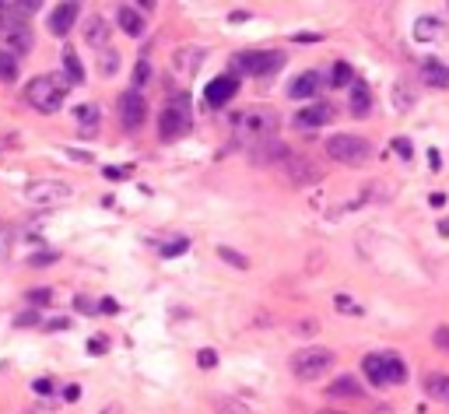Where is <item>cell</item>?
I'll use <instances>...</instances> for the list:
<instances>
[{
    "label": "cell",
    "mask_w": 449,
    "mask_h": 414,
    "mask_svg": "<svg viewBox=\"0 0 449 414\" xmlns=\"http://www.w3.org/2000/svg\"><path fill=\"white\" fill-rule=\"evenodd\" d=\"M330 365H334V355H330L327 348H302V351L291 355V372H295L298 379H316V376H323Z\"/></svg>",
    "instance_id": "3957f363"
},
{
    "label": "cell",
    "mask_w": 449,
    "mask_h": 414,
    "mask_svg": "<svg viewBox=\"0 0 449 414\" xmlns=\"http://www.w3.org/2000/svg\"><path fill=\"white\" fill-rule=\"evenodd\" d=\"M235 92H239V81L228 78V74H221V78H211V85L204 88V102L211 105V109H221V105L232 102Z\"/></svg>",
    "instance_id": "ba28073f"
},
{
    "label": "cell",
    "mask_w": 449,
    "mask_h": 414,
    "mask_svg": "<svg viewBox=\"0 0 449 414\" xmlns=\"http://www.w3.org/2000/svg\"><path fill=\"white\" fill-rule=\"evenodd\" d=\"M432 341H436V348H443V351H449V326H439V330L432 333Z\"/></svg>",
    "instance_id": "74e56055"
},
{
    "label": "cell",
    "mask_w": 449,
    "mask_h": 414,
    "mask_svg": "<svg viewBox=\"0 0 449 414\" xmlns=\"http://www.w3.org/2000/svg\"><path fill=\"white\" fill-rule=\"evenodd\" d=\"M330 397H361V386L351 376H337L334 386H330Z\"/></svg>",
    "instance_id": "cb8c5ba5"
},
{
    "label": "cell",
    "mask_w": 449,
    "mask_h": 414,
    "mask_svg": "<svg viewBox=\"0 0 449 414\" xmlns=\"http://www.w3.org/2000/svg\"><path fill=\"white\" fill-rule=\"evenodd\" d=\"M11 235H14V228H0V260L7 256V242H11Z\"/></svg>",
    "instance_id": "ab89813d"
},
{
    "label": "cell",
    "mask_w": 449,
    "mask_h": 414,
    "mask_svg": "<svg viewBox=\"0 0 449 414\" xmlns=\"http://www.w3.org/2000/svg\"><path fill=\"white\" fill-rule=\"evenodd\" d=\"M7 49L18 53V57L32 49V32H28V25H11V28H7Z\"/></svg>",
    "instance_id": "e0dca14e"
},
{
    "label": "cell",
    "mask_w": 449,
    "mask_h": 414,
    "mask_svg": "<svg viewBox=\"0 0 449 414\" xmlns=\"http://www.w3.org/2000/svg\"><path fill=\"white\" fill-rule=\"evenodd\" d=\"M189 130V116H186V99L182 102H173L162 109V116H158V134L165 137V141H176L180 134Z\"/></svg>",
    "instance_id": "8992f818"
},
{
    "label": "cell",
    "mask_w": 449,
    "mask_h": 414,
    "mask_svg": "<svg viewBox=\"0 0 449 414\" xmlns=\"http://www.w3.org/2000/svg\"><path fill=\"white\" fill-rule=\"evenodd\" d=\"M334 306H337V312H351V316H361V306H355V299H348V295H337V299H334Z\"/></svg>",
    "instance_id": "4dcf8cb0"
},
{
    "label": "cell",
    "mask_w": 449,
    "mask_h": 414,
    "mask_svg": "<svg viewBox=\"0 0 449 414\" xmlns=\"http://www.w3.org/2000/svg\"><path fill=\"white\" fill-rule=\"evenodd\" d=\"M148 119V102L141 99V92H123L119 95V123L127 130H141Z\"/></svg>",
    "instance_id": "52a82bcc"
},
{
    "label": "cell",
    "mask_w": 449,
    "mask_h": 414,
    "mask_svg": "<svg viewBox=\"0 0 449 414\" xmlns=\"http://www.w3.org/2000/svg\"><path fill=\"white\" fill-rule=\"evenodd\" d=\"M186 249H189V242H186V239H173V242H165V246H162V256H182Z\"/></svg>",
    "instance_id": "f546056e"
},
{
    "label": "cell",
    "mask_w": 449,
    "mask_h": 414,
    "mask_svg": "<svg viewBox=\"0 0 449 414\" xmlns=\"http://www.w3.org/2000/svg\"><path fill=\"white\" fill-rule=\"evenodd\" d=\"M320 85H323V74H320V71H302V74L291 81L288 95H291V99H313V95L320 92Z\"/></svg>",
    "instance_id": "7c38bea8"
},
{
    "label": "cell",
    "mask_w": 449,
    "mask_h": 414,
    "mask_svg": "<svg viewBox=\"0 0 449 414\" xmlns=\"http://www.w3.org/2000/svg\"><path fill=\"white\" fill-rule=\"evenodd\" d=\"M74 119H78V130H81V137H85V141L98 137V123H102V112H98V105H95V102L74 105Z\"/></svg>",
    "instance_id": "8fae6325"
},
{
    "label": "cell",
    "mask_w": 449,
    "mask_h": 414,
    "mask_svg": "<svg viewBox=\"0 0 449 414\" xmlns=\"http://www.w3.org/2000/svg\"><path fill=\"white\" fill-rule=\"evenodd\" d=\"M25 299H28L32 306H49V299H53V292H49V288H32V292H28Z\"/></svg>",
    "instance_id": "f1b7e54d"
},
{
    "label": "cell",
    "mask_w": 449,
    "mask_h": 414,
    "mask_svg": "<svg viewBox=\"0 0 449 414\" xmlns=\"http://www.w3.org/2000/svg\"><path fill=\"white\" fill-rule=\"evenodd\" d=\"M35 323H42L39 312H18L14 316V326H35Z\"/></svg>",
    "instance_id": "e575fe53"
},
{
    "label": "cell",
    "mask_w": 449,
    "mask_h": 414,
    "mask_svg": "<svg viewBox=\"0 0 449 414\" xmlns=\"http://www.w3.org/2000/svg\"><path fill=\"white\" fill-rule=\"evenodd\" d=\"M32 390L46 397V394H53V379H46V376H42V379H35V383H32Z\"/></svg>",
    "instance_id": "f35d334b"
},
{
    "label": "cell",
    "mask_w": 449,
    "mask_h": 414,
    "mask_svg": "<svg viewBox=\"0 0 449 414\" xmlns=\"http://www.w3.org/2000/svg\"><path fill=\"white\" fill-rule=\"evenodd\" d=\"M67 326H71V319H64V316H60V319H49V323H46V330H53V333H57V330H67Z\"/></svg>",
    "instance_id": "b9f144b4"
},
{
    "label": "cell",
    "mask_w": 449,
    "mask_h": 414,
    "mask_svg": "<svg viewBox=\"0 0 449 414\" xmlns=\"http://www.w3.org/2000/svg\"><path fill=\"white\" fill-rule=\"evenodd\" d=\"M327 155L344 165H365L372 158V148H368V141H361L355 134H334L327 141Z\"/></svg>",
    "instance_id": "7a4b0ae2"
},
{
    "label": "cell",
    "mask_w": 449,
    "mask_h": 414,
    "mask_svg": "<svg viewBox=\"0 0 449 414\" xmlns=\"http://www.w3.org/2000/svg\"><path fill=\"white\" fill-rule=\"evenodd\" d=\"M74 309H78V312H85V316H95V312L102 309V306H95V302H91V299H85V295H81V299H78V302H74Z\"/></svg>",
    "instance_id": "8d00e7d4"
},
{
    "label": "cell",
    "mask_w": 449,
    "mask_h": 414,
    "mask_svg": "<svg viewBox=\"0 0 449 414\" xmlns=\"http://www.w3.org/2000/svg\"><path fill=\"white\" fill-rule=\"evenodd\" d=\"M348 105H351L355 116H368V109H372V92H368V85L358 81V78L348 85Z\"/></svg>",
    "instance_id": "5bb4252c"
},
{
    "label": "cell",
    "mask_w": 449,
    "mask_h": 414,
    "mask_svg": "<svg viewBox=\"0 0 449 414\" xmlns=\"http://www.w3.org/2000/svg\"><path fill=\"white\" fill-rule=\"evenodd\" d=\"M18 78V53L0 49V81H14Z\"/></svg>",
    "instance_id": "d4e9b609"
},
{
    "label": "cell",
    "mask_w": 449,
    "mask_h": 414,
    "mask_svg": "<svg viewBox=\"0 0 449 414\" xmlns=\"http://www.w3.org/2000/svg\"><path fill=\"white\" fill-rule=\"evenodd\" d=\"M351 81H355V71H351V67H348L344 60H341V64H334V74H330V85H334V88H348Z\"/></svg>",
    "instance_id": "484cf974"
},
{
    "label": "cell",
    "mask_w": 449,
    "mask_h": 414,
    "mask_svg": "<svg viewBox=\"0 0 449 414\" xmlns=\"http://www.w3.org/2000/svg\"><path fill=\"white\" fill-rule=\"evenodd\" d=\"M39 7H42V0H14V7L4 14L7 28H11V25H25V21H28V18H32Z\"/></svg>",
    "instance_id": "2e32d148"
},
{
    "label": "cell",
    "mask_w": 449,
    "mask_h": 414,
    "mask_svg": "<svg viewBox=\"0 0 449 414\" xmlns=\"http://www.w3.org/2000/svg\"><path fill=\"white\" fill-rule=\"evenodd\" d=\"M64 397H67V401H78V397H81V386H78V383H71V386L64 390Z\"/></svg>",
    "instance_id": "7bdbcfd3"
},
{
    "label": "cell",
    "mask_w": 449,
    "mask_h": 414,
    "mask_svg": "<svg viewBox=\"0 0 449 414\" xmlns=\"http://www.w3.org/2000/svg\"><path fill=\"white\" fill-rule=\"evenodd\" d=\"M218 256H221L225 264H232V267H239V271H250V260H246L243 253H235V249H228V246H218Z\"/></svg>",
    "instance_id": "4316f807"
},
{
    "label": "cell",
    "mask_w": 449,
    "mask_h": 414,
    "mask_svg": "<svg viewBox=\"0 0 449 414\" xmlns=\"http://www.w3.org/2000/svg\"><path fill=\"white\" fill-rule=\"evenodd\" d=\"M0 25H4V7H0Z\"/></svg>",
    "instance_id": "7dc6e473"
},
{
    "label": "cell",
    "mask_w": 449,
    "mask_h": 414,
    "mask_svg": "<svg viewBox=\"0 0 449 414\" xmlns=\"http://www.w3.org/2000/svg\"><path fill=\"white\" fill-rule=\"evenodd\" d=\"M439 35H443L439 18L425 14V18H418V21H414V39H418V42H432V39H439Z\"/></svg>",
    "instance_id": "d6986e66"
},
{
    "label": "cell",
    "mask_w": 449,
    "mask_h": 414,
    "mask_svg": "<svg viewBox=\"0 0 449 414\" xmlns=\"http://www.w3.org/2000/svg\"><path fill=\"white\" fill-rule=\"evenodd\" d=\"M25 197L35 207H60L71 201V187H64V183H32Z\"/></svg>",
    "instance_id": "5b68a950"
},
{
    "label": "cell",
    "mask_w": 449,
    "mask_h": 414,
    "mask_svg": "<svg viewBox=\"0 0 449 414\" xmlns=\"http://www.w3.org/2000/svg\"><path fill=\"white\" fill-rule=\"evenodd\" d=\"M78 4H81V0H78Z\"/></svg>",
    "instance_id": "c3c4849f"
},
{
    "label": "cell",
    "mask_w": 449,
    "mask_h": 414,
    "mask_svg": "<svg viewBox=\"0 0 449 414\" xmlns=\"http://www.w3.org/2000/svg\"><path fill=\"white\" fill-rule=\"evenodd\" d=\"M25 99H28L32 109H39V112H57L64 105V85L57 81V74H39V78L28 81Z\"/></svg>",
    "instance_id": "6da1fadb"
},
{
    "label": "cell",
    "mask_w": 449,
    "mask_h": 414,
    "mask_svg": "<svg viewBox=\"0 0 449 414\" xmlns=\"http://www.w3.org/2000/svg\"><path fill=\"white\" fill-rule=\"evenodd\" d=\"M330 119H334L330 102L305 105V109H298V116H295V123H298V126H323V123H330Z\"/></svg>",
    "instance_id": "4fadbf2b"
},
{
    "label": "cell",
    "mask_w": 449,
    "mask_h": 414,
    "mask_svg": "<svg viewBox=\"0 0 449 414\" xmlns=\"http://www.w3.org/2000/svg\"><path fill=\"white\" fill-rule=\"evenodd\" d=\"M421 78L432 85V88H449V67L439 60H425L421 64Z\"/></svg>",
    "instance_id": "ac0fdd59"
},
{
    "label": "cell",
    "mask_w": 449,
    "mask_h": 414,
    "mask_svg": "<svg viewBox=\"0 0 449 414\" xmlns=\"http://www.w3.org/2000/svg\"><path fill=\"white\" fill-rule=\"evenodd\" d=\"M361 372H365V379H368L372 386H386V383H390V351H383V355H365V358H361Z\"/></svg>",
    "instance_id": "30bf717a"
},
{
    "label": "cell",
    "mask_w": 449,
    "mask_h": 414,
    "mask_svg": "<svg viewBox=\"0 0 449 414\" xmlns=\"http://www.w3.org/2000/svg\"><path fill=\"white\" fill-rule=\"evenodd\" d=\"M411 102H414V92H411V88H404V85H397V105H400V109H407Z\"/></svg>",
    "instance_id": "d590c367"
},
{
    "label": "cell",
    "mask_w": 449,
    "mask_h": 414,
    "mask_svg": "<svg viewBox=\"0 0 449 414\" xmlns=\"http://www.w3.org/2000/svg\"><path fill=\"white\" fill-rule=\"evenodd\" d=\"M148 81H151V64L148 60H137V67H134V88H141Z\"/></svg>",
    "instance_id": "83f0119b"
},
{
    "label": "cell",
    "mask_w": 449,
    "mask_h": 414,
    "mask_svg": "<svg viewBox=\"0 0 449 414\" xmlns=\"http://www.w3.org/2000/svg\"><path fill=\"white\" fill-rule=\"evenodd\" d=\"M28 264H32V267H46V264H57V253H32V256H28Z\"/></svg>",
    "instance_id": "836d02e7"
},
{
    "label": "cell",
    "mask_w": 449,
    "mask_h": 414,
    "mask_svg": "<svg viewBox=\"0 0 449 414\" xmlns=\"http://www.w3.org/2000/svg\"><path fill=\"white\" fill-rule=\"evenodd\" d=\"M428 165H432V172H439V169H443V155H439L436 148L428 151Z\"/></svg>",
    "instance_id": "60d3db41"
},
{
    "label": "cell",
    "mask_w": 449,
    "mask_h": 414,
    "mask_svg": "<svg viewBox=\"0 0 449 414\" xmlns=\"http://www.w3.org/2000/svg\"><path fill=\"white\" fill-rule=\"evenodd\" d=\"M64 74H67L71 85H85V67H81L74 49H64Z\"/></svg>",
    "instance_id": "603a6c76"
},
{
    "label": "cell",
    "mask_w": 449,
    "mask_h": 414,
    "mask_svg": "<svg viewBox=\"0 0 449 414\" xmlns=\"http://www.w3.org/2000/svg\"><path fill=\"white\" fill-rule=\"evenodd\" d=\"M425 394L436 401H449V376L446 372H428L425 376Z\"/></svg>",
    "instance_id": "7402d4cb"
},
{
    "label": "cell",
    "mask_w": 449,
    "mask_h": 414,
    "mask_svg": "<svg viewBox=\"0 0 449 414\" xmlns=\"http://www.w3.org/2000/svg\"><path fill=\"white\" fill-rule=\"evenodd\" d=\"M281 64H284V57H281V53H267V49L232 57V67H235L239 74H250V78H270L274 71H281Z\"/></svg>",
    "instance_id": "277c9868"
},
{
    "label": "cell",
    "mask_w": 449,
    "mask_h": 414,
    "mask_svg": "<svg viewBox=\"0 0 449 414\" xmlns=\"http://www.w3.org/2000/svg\"><path fill=\"white\" fill-rule=\"evenodd\" d=\"M393 151H397L404 162H411V155H414V144H411V141H404V137H397V141H393Z\"/></svg>",
    "instance_id": "d6a6232c"
},
{
    "label": "cell",
    "mask_w": 449,
    "mask_h": 414,
    "mask_svg": "<svg viewBox=\"0 0 449 414\" xmlns=\"http://www.w3.org/2000/svg\"><path fill=\"white\" fill-rule=\"evenodd\" d=\"M98 306H102V312H116V309H119V306H116V299H102Z\"/></svg>",
    "instance_id": "ee69618b"
},
{
    "label": "cell",
    "mask_w": 449,
    "mask_h": 414,
    "mask_svg": "<svg viewBox=\"0 0 449 414\" xmlns=\"http://www.w3.org/2000/svg\"><path fill=\"white\" fill-rule=\"evenodd\" d=\"M116 18H119V28H123L127 35H144V18H141L134 7H127V4H123Z\"/></svg>",
    "instance_id": "44dd1931"
},
{
    "label": "cell",
    "mask_w": 449,
    "mask_h": 414,
    "mask_svg": "<svg viewBox=\"0 0 449 414\" xmlns=\"http://www.w3.org/2000/svg\"><path fill=\"white\" fill-rule=\"evenodd\" d=\"M88 351H95V355L105 351V341H88Z\"/></svg>",
    "instance_id": "f6af8a7d"
},
{
    "label": "cell",
    "mask_w": 449,
    "mask_h": 414,
    "mask_svg": "<svg viewBox=\"0 0 449 414\" xmlns=\"http://www.w3.org/2000/svg\"><path fill=\"white\" fill-rule=\"evenodd\" d=\"M137 4H141L144 11H151V7H155V0H137Z\"/></svg>",
    "instance_id": "bcb514c9"
},
{
    "label": "cell",
    "mask_w": 449,
    "mask_h": 414,
    "mask_svg": "<svg viewBox=\"0 0 449 414\" xmlns=\"http://www.w3.org/2000/svg\"><path fill=\"white\" fill-rule=\"evenodd\" d=\"M85 39H88L91 49H98V46H105L109 42V21L102 18V14H95L85 21Z\"/></svg>",
    "instance_id": "9a60e30c"
},
{
    "label": "cell",
    "mask_w": 449,
    "mask_h": 414,
    "mask_svg": "<svg viewBox=\"0 0 449 414\" xmlns=\"http://www.w3.org/2000/svg\"><path fill=\"white\" fill-rule=\"evenodd\" d=\"M197 365H200V369H214V365H218V351H214V348H204V351L197 355Z\"/></svg>",
    "instance_id": "1f68e13d"
},
{
    "label": "cell",
    "mask_w": 449,
    "mask_h": 414,
    "mask_svg": "<svg viewBox=\"0 0 449 414\" xmlns=\"http://www.w3.org/2000/svg\"><path fill=\"white\" fill-rule=\"evenodd\" d=\"M95 53H98V74H102V78H112V74L119 71V53L112 49V42L98 46Z\"/></svg>",
    "instance_id": "ffe728a7"
},
{
    "label": "cell",
    "mask_w": 449,
    "mask_h": 414,
    "mask_svg": "<svg viewBox=\"0 0 449 414\" xmlns=\"http://www.w3.org/2000/svg\"><path fill=\"white\" fill-rule=\"evenodd\" d=\"M74 21H78V0H64V4H57L53 14H49V32H53L57 39H64V35H71Z\"/></svg>",
    "instance_id": "9c48e42d"
}]
</instances>
